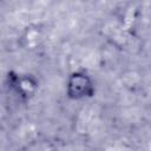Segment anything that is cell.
<instances>
[{
    "label": "cell",
    "mask_w": 151,
    "mask_h": 151,
    "mask_svg": "<svg viewBox=\"0 0 151 151\" xmlns=\"http://www.w3.org/2000/svg\"><path fill=\"white\" fill-rule=\"evenodd\" d=\"M66 94L70 99L83 100L94 96V81L85 71L72 72L66 80Z\"/></svg>",
    "instance_id": "obj_1"
},
{
    "label": "cell",
    "mask_w": 151,
    "mask_h": 151,
    "mask_svg": "<svg viewBox=\"0 0 151 151\" xmlns=\"http://www.w3.org/2000/svg\"><path fill=\"white\" fill-rule=\"evenodd\" d=\"M8 84L14 94H17L20 99L27 100L32 96H34L35 90L38 88L37 80L28 74H17L8 77Z\"/></svg>",
    "instance_id": "obj_2"
}]
</instances>
